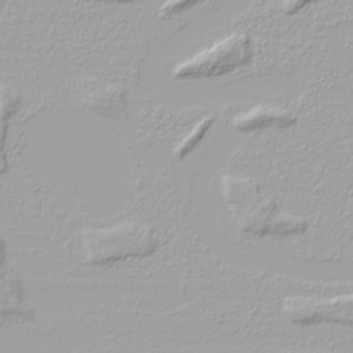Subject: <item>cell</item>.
Here are the masks:
<instances>
[{"label": "cell", "instance_id": "3", "mask_svg": "<svg viewBox=\"0 0 353 353\" xmlns=\"http://www.w3.org/2000/svg\"><path fill=\"white\" fill-rule=\"evenodd\" d=\"M284 313L298 324H313L320 321H335L352 324V296H336L332 299H313L290 296L284 301Z\"/></svg>", "mask_w": 353, "mask_h": 353}, {"label": "cell", "instance_id": "4", "mask_svg": "<svg viewBox=\"0 0 353 353\" xmlns=\"http://www.w3.org/2000/svg\"><path fill=\"white\" fill-rule=\"evenodd\" d=\"M295 123V116L280 109L256 108L234 119V127L240 131H252L268 127H287Z\"/></svg>", "mask_w": 353, "mask_h": 353}, {"label": "cell", "instance_id": "5", "mask_svg": "<svg viewBox=\"0 0 353 353\" xmlns=\"http://www.w3.org/2000/svg\"><path fill=\"white\" fill-rule=\"evenodd\" d=\"M211 123H212V119H210V117H207V119H204L203 121H200L194 128H193V131L181 142V145L178 146V149H176V152H178V154L182 157V156H185V154H188L189 152H192L194 148H196V145L200 142V139L204 137V134H205V131L208 130V127L211 125Z\"/></svg>", "mask_w": 353, "mask_h": 353}, {"label": "cell", "instance_id": "6", "mask_svg": "<svg viewBox=\"0 0 353 353\" xmlns=\"http://www.w3.org/2000/svg\"><path fill=\"white\" fill-rule=\"evenodd\" d=\"M194 3H189V1H182V3H168L165 6V10L170 11V12H175V11H179L182 7H189V6H193Z\"/></svg>", "mask_w": 353, "mask_h": 353}, {"label": "cell", "instance_id": "2", "mask_svg": "<svg viewBox=\"0 0 353 353\" xmlns=\"http://www.w3.org/2000/svg\"><path fill=\"white\" fill-rule=\"evenodd\" d=\"M251 57L248 37L245 34H233L179 63L174 70V76L178 79L218 77L247 65Z\"/></svg>", "mask_w": 353, "mask_h": 353}, {"label": "cell", "instance_id": "1", "mask_svg": "<svg viewBox=\"0 0 353 353\" xmlns=\"http://www.w3.org/2000/svg\"><path fill=\"white\" fill-rule=\"evenodd\" d=\"M83 244L88 262L98 265L149 255L156 250L152 230L135 222L85 230L83 233Z\"/></svg>", "mask_w": 353, "mask_h": 353}]
</instances>
